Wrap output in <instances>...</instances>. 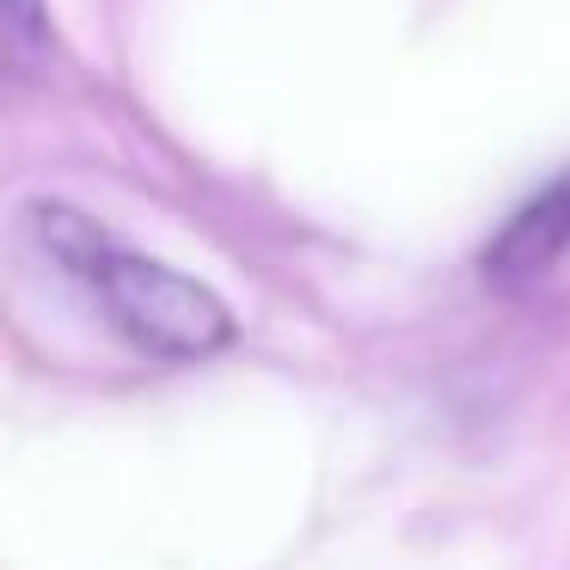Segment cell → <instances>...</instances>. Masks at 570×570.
Instances as JSON below:
<instances>
[{"instance_id":"cell-1","label":"cell","mask_w":570,"mask_h":570,"mask_svg":"<svg viewBox=\"0 0 570 570\" xmlns=\"http://www.w3.org/2000/svg\"><path fill=\"white\" fill-rule=\"evenodd\" d=\"M26 227L43 258L62 264L87 288L105 325L129 350H141L154 362H209L234 344L239 325L209 283H197V276L173 271L160 258H141L136 246H124L92 215L68 209V203H31Z\"/></svg>"},{"instance_id":"cell-3","label":"cell","mask_w":570,"mask_h":570,"mask_svg":"<svg viewBox=\"0 0 570 570\" xmlns=\"http://www.w3.org/2000/svg\"><path fill=\"white\" fill-rule=\"evenodd\" d=\"M7 13H13V38H19V50L31 56V50L43 43V26H38V0H13Z\"/></svg>"},{"instance_id":"cell-2","label":"cell","mask_w":570,"mask_h":570,"mask_svg":"<svg viewBox=\"0 0 570 570\" xmlns=\"http://www.w3.org/2000/svg\"><path fill=\"white\" fill-rule=\"evenodd\" d=\"M570 252V173L528 197L503 222V234L484 246V283L491 288H528Z\"/></svg>"}]
</instances>
